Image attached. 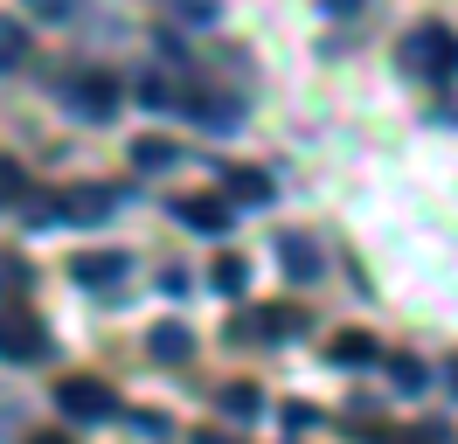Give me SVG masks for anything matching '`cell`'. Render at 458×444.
<instances>
[{"instance_id": "obj_9", "label": "cell", "mask_w": 458, "mask_h": 444, "mask_svg": "<svg viewBox=\"0 0 458 444\" xmlns=\"http://www.w3.org/2000/svg\"><path fill=\"white\" fill-rule=\"evenodd\" d=\"M112 209H118L112 188H70V194H63V216H77V222H105Z\"/></svg>"}, {"instance_id": "obj_7", "label": "cell", "mask_w": 458, "mask_h": 444, "mask_svg": "<svg viewBox=\"0 0 458 444\" xmlns=\"http://www.w3.org/2000/svg\"><path fill=\"white\" fill-rule=\"evenodd\" d=\"M223 201H250V209H264V201H271V174H258V166H229V174H223Z\"/></svg>"}, {"instance_id": "obj_14", "label": "cell", "mask_w": 458, "mask_h": 444, "mask_svg": "<svg viewBox=\"0 0 458 444\" xmlns=\"http://www.w3.org/2000/svg\"><path fill=\"white\" fill-rule=\"evenodd\" d=\"M243 257H216V271H208V285H216V292H223V299H236V292H243Z\"/></svg>"}, {"instance_id": "obj_11", "label": "cell", "mask_w": 458, "mask_h": 444, "mask_svg": "<svg viewBox=\"0 0 458 444\" xmlns=\"http://www.w3.org/2000/svg\"><path fill=\"white\" fill-rule=\"evenodd\" d=\"M21 63H29V28H21V21H0V77L21 70Z\"/></svg>"}, {"instance_id": "obj_1", "label": "cell", "mask_w": 458, "mask_h": 444, "mask_svg": "<svg viewBox=\"0 0 458 444\" xmlns=\"http://www.w3.org/2000/svg\"><path fill=\"white\" fill-rule=\"evenodd\" d=\"M403 56H410L417 77H452V70H458V35L445 21H424V28H410Z\"/></svg>"}, {"instance_id": "obj_4", "label": "cell", "mask_w": 458, "mask_h": 444, "mask_svg": "<svg viewBox=\"0 0 458 444\" xmlns=\"http://www.w3.org/2000/svg\"><path fill=\"white\" fill-rule=\"evenodd\" d=\"M181 105L195 111V125H208V132H236L243 125V105L223 98V90H181Z\"/></svg>"}, {"instance_id": "obj_5", "label": "cell", "mask_w": 458, "mask_h": 444, "mask_svg": "<svg viewBox=\"0 0 458 444\" xmlns=\"http://www.w3.org/2000/svg\"><path fill=\"white\" fill-rule=\"evenodd\" d=\"M56 410L70 416V423H105V416H112V396H105L98 382H63L56 388Z\"/></svg>"}, {"instance_id": "obj_3", "label": "cell", "mask_w": 458, "mask_h": 444, "mask_svg": "<svg viewBox=\"0 0 458 444\" xmlns=\"http://www.w3.org/2000/svg\"><path fill=\"white\" fill-rule=\"evenodd\" d=\"M319 264H327V257H319V243L306 236V229H285V236H278V271H285L292 285H313Z\"/></svg>"}, {"instance_id": "obj_6", "label": "cell", "mask_w": 458, "mask_h": 444, "mask_svg": "<svg viewBox=\"0 0 458 444\" xmlns=\"http://www.w3.org/2000/svg\"><path fill=\"white\" fill-rule=\"evenodd\" d=\"M70 278H77V285H90V292H105V285H118V278H125V257H118V250H90V257H77V264H70Z\"/></svg>"}, {"instance_id": "obj_13", "label": "cell", "mask_w": 458, "mask_h": 444, "mask_svg": "<svg viewBox=\"0 0 458 444\" xmlns=\"http://www.w3.org/2000/svg\"><path fill=\"white\" fill-rule=\"evenodd\" d=\"M132 160L146 174H160V166H181V153H174V139H132Z\"/></svg>"}, {"instance_id": "obj_10", "label": "cell", "mask_w": 458, "mask_h": 444, "mask_svg": "<svg viewBox=\"0 0 458 444\" xmlns=\"http://www.w3.org/2000/svg\"><path fill=\"white\" fill-rule=\"evenodd\" d=\"M0 354L7 361H42V333L29 320H0Z\"/></svg>"}, {"instance_id": "obj_19", "label": "cell", "mask_w": 458, "mask_h": 444, "mask_svg": "<svg viewBox=\"0 0 458 444\" xmlns=\"http://www.w3.org/2000/svg\"><path fill=\"white\" fill-rule=\"evenodd\" d=\"M21 194H29V174H21V166H7V160H0V201H21Z\"/></svg>"}, {"instance_id": "obj_2", "label": "cell", "mask_w": 458, "mask_h": 444, "mask_svg": "<svg viewBox=\"0 0 458 444\" xmlns=\"http://www.w3.org/2000/svg\"><path fill=\"white\" fill-rule=\"evenodd\" d=\"M63 105L77 111V118H112V111H118V77H105V70H77V77L63 83Z\"/></svg>"}, {"instance_id": "obj_15", "label": "cell", "mask_w": 458, "mask_h": 444, "mask_svg": "<svg viewBox=\"0 0 458 444\" xmlns=\"http://www.w3.org/2000/svg\"><path fill=\"white\" fill-rule=\"evenodd\" d=\"M188 347H195L188 327H160V333H153V354H160V361H188Z\"/></svg>"}, {"instance_id": "obj_12", "label": "cell", "mask_w": 458, "mask_h": 444, "mask_svg": "<svg viewBox=\"0 0 458 444\" xmlns=\"http://www.w3.org/2000/svg\"><path fill=\"white\" fill-rule=\"evenodd\" d=\"M216 403H223V416H236V423H250V416L264 410V403H258V388H250V382H229L223 396H216Z\"/></svg>"}, {"instance_id": "obj_23", "label": "cell", "mask_w": 458, "mask_h": 444, "mask_svg": "<svg viewBox=\"0 0 458 444\" xmlns=\"http://www.w3.org/2000/svg\"><path fill=\"white\" fill-rule=\"evenodd\" d=\"M35 444H70V438H35Z\"/></svg>"}, {"instance_id": "obj_22", "label": "cell", "mask_w": 458, "mask_h": 444, "mask_svg": "<svg viewBox=\"0 0 458 444\" xmlns=\"http://www.w3.org/2000/svg\"><path fill=\"white\" fill-rule=\"evenodd\" d=\"M327 7H334V14H361V0H327Z\"/></svg>"}, {"instance_id": "obj_17", "label": "cell", "mask_w": 458, "mask_h": 444, "mask_svg": "<svg viewBox=\"0 0 458 444\" xmlns=\"http://www.w3.org/2000/svg\"><path fill=\"white\" fill-rule=\"evenodd\" d=\"M389 382H396L403 396H417V388H424V368H417L410 354H396V361H389Z\"/></svg>"}, {"instance_id": "obj_21", "label": "cell", "mask_w": 458, "mask_h": 444, "mask_svg": "<svg viewBox=\"0 0 458 444\" xmlns=\"http://www.w3.org/2000/svg\"><path fill=\"white\" fill-rule=\"evenodd\" d=\"M0 292H29V271L21 264H0Z\"/></svg>"}, {"instance_id": "obj_8", "label": "cell", "mask_w": 458, "mask_h": 444, "mask_svg": "<svg viewBox=\"0 0 458 444\" xmlns=\"http://www.w3.org/2000/svg\"><path fill=\"white\" fill-rule=\"evenodd\" d=\"M181 222L201 229V236H216V229H229V201L223 194H188V201H181Z\"/></svg>"}, {"instance_id": "obj_18", "label": "cell", "mask_w": 458, "mask_h": 444, "mask_svg": "<svg viewBox=\"0 0 458 444\" xmlns=\"http://www.w3.org/2000/svg\"><path fill=\"white\" fill-rule=\"evenodd\" d=\"M334 361H347V368H354V361H375V347L361 340V333H347V340H334Z\"/></svg>"}, {"instance_id": "obj_16", "label": "cell", "mask_w": 458, "mask_h": 444, "mask_svg": "<svg viewBox=\"0 0 458 444\" xmlns=\"http://www.w3.org/2000/svg\"><path fill=\"white\" fill-rule=\"evenodd\" d=\"M167 14H174V21H195V28H208V21H216V0H167Z\"/></svg>"}, {"instance_id": "obj_20", "label": "cell", "mask_w": 458, "mask_h": 444, "mask_svg": "<svg viewBox=\"0 0 458 444\" xmlns=\"http://www.w3.org/2000/svg\"><path fill=\"white\" fill-rule=\"evenodd\" d=\"M29 14H35V21H70L77 0H29Z\"/></svg>"}]
</instances>
